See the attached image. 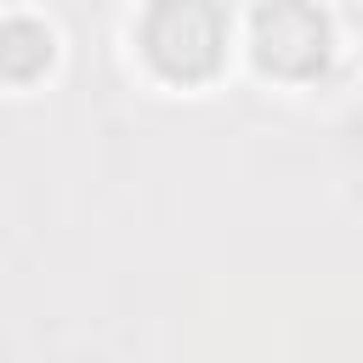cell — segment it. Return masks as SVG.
<instances>
[{
	"label": "cell",
	"instance_id": "7a4b0ae2",
	"mask_svg": "<svg viewBox=\"0 0 363 363\" xmlns=\"http://www.w3.org/2000/svg\"><path fill=\"white\" fill-rule=\"evenodd\" d=\"M329 57V23L323 11H312L306 0H267L255 11V62L284 74V79H306L318 74Z\"/></svg>",
	"mask_w": 363,
	"mask_h": 363
},
{
	"label": "cell",
	"instance_id": "3957f363",
	"mask_svg": "<svg viewBox=\"0 0 363 363\" xmlns=\"http://www.w3.org/2000/svg\"><path fill=\"white\" fill-rule=\"evenodd\" d=\"M45 62H51V34H45L34 17H11V23H0V74H11V79H34Z\"/></svg>",
	"mask_w": 363,
	"mask_h": 363
},
{
	"label": "cell",
	"instance_id": "6da1fadb",
	"mask_svg": "<svg viewBox=\"0 0 363 363\" xmlns=\"http://www.w3.org/2000/svg\"><path fill=\"white\" fill-rule=\"evenodd\" d=\"M142 51L164 79H210L227 51V17L216 0H153L142 17Z\"/></svg>",
	"mask_w": 363,
	"mask_h": 363
}]
</instances>
